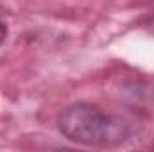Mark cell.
<instances>
[{
	"mask_svg": "<svg viewBox=\"0 0 154 152\" xmlns=\"http://www.w3.org/2000/svg\"><path fill=\"white\" fill-rule=\"evenodd\" d=\"M57 127L66 140L86 147H113L129 134L125 122L88 102L65 108L57 116Z\"/></svg>",
	"mask_w": 154,
	"mask_h": 152,
	"instance_id": "1",
	"label": "cell"
},
{
	"mask_svg": "<svg viewBox=\"0 0 154 152\" xmlns=\"http://www.w3.org/2000/svg\"><path fill=\"white\" fill-rule=\"evenodd\" d=\"M5 38H7V25H5V22L0 18V47L4 45Z\"/></svg>",
	"mask_w": 154,
	"mask_h": 152,
	"instance_id": "2",
	"label": "cell"
},
{
	"mask_svg": "<svg viewBox=\"0 0 154 152\" xmlns=\"http://www.w3.org/2000/svg\"><path fill=\"white\" fill-rule=\"evenodd\" d=\"M147 27H149L151 32H154V14L152 16H149V20H147Z\"/></svg>",
	"mask_w": 154,
	"mask_h": 152,
	"instance_id": "3",
	"label": "cell"
}]
</instances>
